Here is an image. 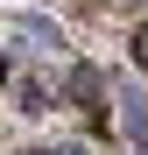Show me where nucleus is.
I'll return each instance as SVG.
<instances>
[{"label":"nucleus","mask_w":148,"mask_h":155,"mask_svg":"<svg viewBox=\"0 0 148 155\" xmlns=\"http://www.w3.org/2000/svg\"><path fill=\"white\" fill-rule=\"evenodd\" d=\"M134 57H141V64H148V28H141V35H134Z\"/></svg>","instance_id":"1"}]
</instances>
